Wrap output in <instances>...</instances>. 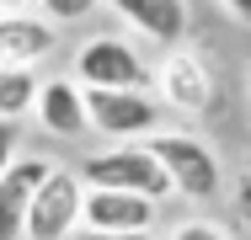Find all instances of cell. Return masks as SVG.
Instances as JSON below:
<instances>
[{
	"mask_svg": "<svg viewBox=\"0 0 251 240\" xmlns=\"http://www.w3.org/2000/svg\"><path fill=\"white\" fill-rule=\"evenodd\" d=\"M150 155L166 166L171 176V192L187 197V203H214L225 192V166H219V149L208 139H198L193 128H160L150 134Z\"/></svg>",
	"mask_w": 251,
	"mask_h": 240,
	"instance_id": "6da1fadb",
	"label": "cell"
},
{
	"mask_svg": "<svg viewBox=\"0 0 251 240\" xmlns=\"http://www.w3.org/2000/svg\"><path fill=\"white\" fill-rule=\"evenodd\" d=\"M150 96L176 112V118H208L214 101H219V80H214V64L203 59L198 48H166L160 64H150Z\"/></svg>",
	"mask_w": 251,
	"mask_h": 240,
	"instance_id": "7a4b0ae2",
	"label": "cell"
},
{
	"mask_svg": "<svg viewBox=\"0 0 251 240\" xmlns=\"http://www.w3.org/2000/svg\"><path fill=\"white\" fill-rule=\"evenodd\" d=\"M75 171H80L86 187L139 192V197H150V203L176 197V192H171V176H166V166L150 155V144H107V149H91Z\"/></svg>",
	"mask_w": 251,
	"mask_h": 240,
	"instance_id": "3957f363",
	"label": "cell"
},
{
	"mask_svg": "<svg viewBox=\"0 0 251 240\" xmlns=\"http://www.w3.org/2000/svg\"><path fill=\"white\" fill-rule=\"evenodd\" d=\"M75 80L86 91H150V64L134 38L97 32L75 48Z\"/></svg>",
	"mask_w": 251,
	"mask_h": 240,
	"instance_id": "277c9868",
	"label": "cell"
},
{
	"mask_svg": "<svg viewBox=\"0 0 251 240\" xmlns=\"http://www.w3.org/2000/svg\"><path fill=\"white\" fill-rule=\"evenodd\" d=\"M86 123L107 144H145L166 128V107L150 91H86Z\"/></svg>",
	"mask_w": 251,
	"mask_h": 240,
	"instance_id": "5b68a950",
	"label": "cell"
},
{
	"mask_svg": "<svg viewBox=\"0 0 251 240\" xmlns=\"http://www.w3.org/2000/svg\"><path fill=\"white\" fill-rule=\"evenodd\" d=\"M80 208H86V182L75 166H53V176L38 187L32 214H27V240H75L80 235Z\"/></svg>",
	"mask_w": 251,
	"mask_h": 240,
	"instance_id": "8992f818",
	"label": "cell"
},
{
	"mask_svg": "<svg viewBox=\"0 0 251 240\" xmlns=\"http://www.w3.org/2000/svg\"><path fill=\"white\" fill-rule=\"evenodd\" d=\"M134 38H145L155 43L160 53L166 48H182L187 43V32H193V11H187V0H101Z\"/></svg>",
	"mask_w": 251,
	"mask_h": 240,
	"instance_id": "52a82bcc",
	"label": "cell"
},
{
	"mask_svg": "<svg viewBox=\"0 0 251 240\" xmlns=\"http://www.w3.org/2000/svg\"><path fill=\"white\" fill-rule=\"evenodd\" d=\"M155 224H160V203L139 197V192L86 187L80 230H101V235H155Z\"/></svg>",
	"mask_w": 251,
	"mask_h": 240,
	"instance_id": "ba28073f",
	"label": "cell"
},
{
	"mask_svg": "<svg viewBox=\"0 0 251 240\" xmlns=\"http://www.w3.org/2000/svg\"><path fill=\"white\" fill-rule=\"evenodd\" d=\"M53 155H16L11 171L0 176V240H27V214L38 187L53 176Z\"/></svg>",
	"mask_w": 251,
	"mask_h": 240,
	"instance_id": "9c48e42d",
	"label": "cell"
},
{
	"mask_svg": "<svg viewBox=\"0 0 251 240\" xmlns=\"http://www.w3.org/2000/svg\"><path fill=\"white\" fill-rule=\"evenodd\" d=\"M59 48V27L38 11H0V64L5 70H38Z\"/></svg>",
	"mask_w": 251,
	"mask_h": 240,
	"instance_id": "30bf717a",
	"label": "cell"
},
{
	"mask_svg": "<svg viewBox=\"0 0 251 240\" xmlns=\"http://www.w3.org/2000/svg\"><path fill=\"white\" fill-rule=\"evenodd\" d=\"M32 118H38V128L53 134V139H80V134H91V123H86V86H80L75 75H49V80L38 86Z\"/></svg>",
	"mask_w": 251,
	"mask_h": 240,
	"instance_id": "8fae6325",
	"label": "cell"
},
{
	"mask_svg": "<svg viewBox=\"0 0 251 240\" xmlns=\"http://www.w3.org/2000/svg\"><path fill=\"white\" fill-rule=\"evenodd\" d=\"M38 70H5L0 64V123H22V118H32V107H38Z\"/></svg>",
	"mask_w": 251,
	"mask_h": 240,
	"instance_id": "7c38bea8",
	"label": "cell"
},
{
	"mask_svg": "<svg viewBox=\"0 0 251 240\" xmlns=\"http://www.w3.org/2000/svg\"><path fill=\"white\" fill-rule=\"evenodd\" d=\"M97 5H101V0H43V5H38V16L53 22V27H75V22H86Z\"/></svg>",
	"mask_w": 251,
	"mask_h": 240,
	"instance_id": "4fadbf2b",
	"label": "cell"
},
{
	"mask_svg": "<svg viewBox=\"0 0 251 240\" xmlns=\"http://www.w3.org/2000/svg\"><path fill=\"white\" fill-rule=\"evenodd\" d=\"M166 240H230V230L219 224V219H182V224H171L166 230Z\"/></svg>",
	"mask_w": 251,
	"mask_h": 240,
	"instance_id": "5bb4252c",
	"label": "cell"
},
{
	"mask_svg": "<svg viewBox=\"0 0 251 240\" xmlns=\"http://www.w3.org/2000/svg\"><path fill=\"white\" fill-rule=\"evenodd\" d=\"M230 203H235V219H241V230L251 240V166L235 176V192H230Z\"/></svg>",
	"mask_w": 251,
	"mask_h": 240,
	"instance_id": "9a60e30c",
	"label": "cell"
},
{
	"mask_svg": "<svg viewBox=\"0 0 251 240\" xmlns=\"http://www.w3.org/2000/svg\"><path fill=\"white\" fill-rule=\"evenodd\" d=\"M16 155H22V149H16V128H11V123H0V176L11 171V160H16Z\"/></svg>",
	"mask_w": 251,
	"mask_h": 240,
	"instance_id": "2e32d148",
	"label": "cell"
},
{
	"mask_svg": "<svg viewBox=\"0 0 251 240\" xmlns=\"http://www.w3.org/2000/svg\"><path fill=\"white\" fill-rule=\"evenodd\" d=\"M219 5H225V16H230V22L251 27V0H219Z\"/></svg>",
	"mask_w": 251,
	"mask_h": 240,
	"instance_id": "e0dca14e",
	"label": "cell"
},
{
	"mask_svg": "<svg viewBox=\"0 0 251 240\" xmlns=\"http://www.w3.org/2000/svg\"><path fill=\"white\" fill-rule=\"evenodd\" d=\"M75 240H155V235H101V230H80Z\"/></svg>",
	"mask_w": 251,
	"mask_h": 240,
	"instance_id": "ac0fdd59",
	"label": "cell"
},
{
	"mask_svg": "<svg viewBox=\"0 0 251 240\" xmlns=\"http://www.w3.org/2000/svg\"><path fill=\"white\" fill-rule=\"evenodd\" d=\"M43 0H5V11H38Z\"/></svg>",
	"mask_w": 251,
	"mask_h": 240,
	"instance_id": "d6986e66",
	"label": "cell"
},
{
	"mask_svg": "<svg viewBox=\"0 0 251 240\" xmlns=\"http://www.w3.org/2000/svg\"><path fill=\"white\" fill-rule=\"evenodd\" d=\"M0 11H5V0H0Z\"/></svg>",
	"mask_w": 251,
	"mask_h": 240,
	"instance_id": "ffe728a7",
	"label": "cell"
}]
</instances>
